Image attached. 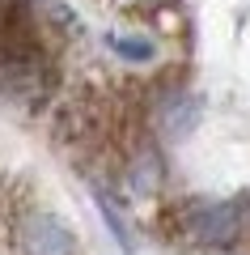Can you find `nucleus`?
<instances>
[{
	"mask_svg": "<svg viewBox=\"0 0 250 255\" xmlns=\"http://www.w3.org/2000/svg\"><path fill=\"white\" fill-rule=\"evenodd\" d=\"M51 85H55V73L47 64V55L38 51V43L0 47V98L38 107V102H47Z\"/></svg>",
	"mask_w": 250,
	"mask_h": 255,
	"instance_id": "f257e3e1",
	"label": "nucleus"
},
{
	"mask_svg": "<svg viewBox=\"0 0 250 255\" xmlns=\"http://www.w3.org/2000/svg\"><path fill=\"white\" fill-rule=\"evenodd\" d=\"M13 255H81V243L55 213L47 209H30L13 221L9 234Z\"/></svg>",
	"mask_w": 250,
	"mask_h": 255,
	"instance_id": "f03ea898",
	"label": "nucleus"
},
{
	"mask_svg": "<svg viewBox=\"0 0 250 255\" xmlns=\"http://www.w3.org/2000/svg\"><path fill=\"white\" fill-rule=\"evenodd\" d=\"M242 204L238 200H191L182 230L195 238L199 247H233L242 238Z\"/></svg>",
	"mask_w": 250,
	"mask_h": 255,
	"instance_id": "7ed1b4c3",
	"label": "nucleus"
},
{
	"mask_svg": "<svg viewBox=\"0 0 250 255\" xmlns=\"http://www.w3.org/2000/svg\"><path fill=\"white\" fill-rule=\"evenodd\" d=\"M161 179H166V170H161V157H157V149L153 145H140L136 149V157H132V183H136V191H157L161 187Z\"/></svg>",
	"mask_w": 250,
	"mask_h": 255,
	"instance_id": "20e7f679",
	"label": "nucleus"
},
{
	"mask_svg": "<svg viewBox=\"0 0 250 255\" xmlns=\"http://www.w3.org/2000/svg\"><path fill=\"white\" fill-rule=\"evenodd\" d=\"M98 209H102V217L110 221V230H115V238H119V243L127 247V251H132V230H127V221H123V213L115 209V200H106V196H102V191H98Z\"/></svg>",
	"mask_w": 250,
	"mask_h": 255,
	"instance_id": "39448f33",
	"label": "nucleus"
},
{
	"mask_svg": "<svg viewBox=\"0 0 250 255\" xmlns=\"http://www.w3.org/2000/svg\"><path fill=\"white\" fill-rule=\"evenodd\" d=\"M115 47L127 55V60H149V43H127V38H115Z\"/></svg>",
	"mask_w": 250,
	"mask_h": 255,
	"instance_id": "423d86ee",
	"label": "nucleus"
},
{
	"mask_svg": "<svg viewBox=\"0 0 250 255\" xmlns=\"http://www.w3.org/2000/svg\"><path fill=\"white\" fill-rule=\"evenodd\" d=\"M246 221H250V196H246Z\"/></svg>",
	"mask_w": 250,
	"mask_h": 255,
	"instance_id": "0eeeda50",
	"label": "nucleus"
}]
</instances>
